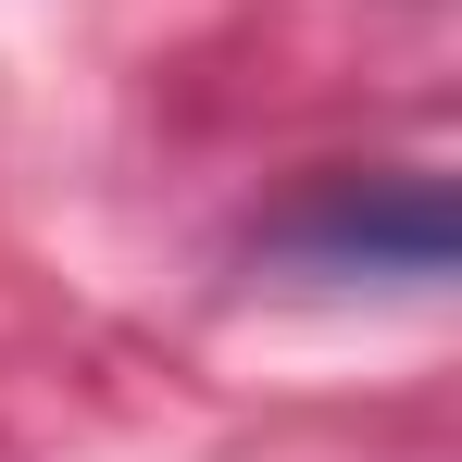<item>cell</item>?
<instances>
[{"label": "cell", "mask_w": 462, "mask_h": 462, "mask_svg": "<svg viewBox=\"0 0 462 462\" xmlns=\"http://www.w3.org/2000/svg\"><path fill=\"white\" fill-rule=\"evenodd\" d=\"M300 250H312V263H400V275H450V200H438L425 175H400L387 200L350 188V200H325V213L300 226Z\"/></svg>", "instance_id": "obj_1"}]
</instances>
